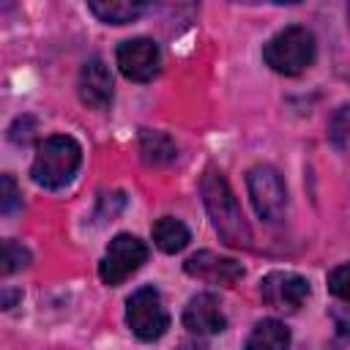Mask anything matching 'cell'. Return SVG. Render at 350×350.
Returning a JSON list of instances; mask_svg holds the SVG:
<instances>
[{
  "instance_id": "cell-1",
  "label": "cell",
  "mask_w": 350,
  "mask_h": 350,
  "mask_svg": "<svg viewBox=\"0 0 350 350\" xmlns=\"http://www.w3.org/2000/svg\"><path fill=\"white\" fill-rule=\"evenodd\" d=\"M200 191H202L205 211H208L211 224L219 232V238L232 249H252V241H254L252 230L241 213V205H238L227 178L219 170H208L200 180Z\"/></svg>"
},
{
  "instance_id": "cell-2",
  "label": "cell",
  "mask_w": 350,
  "mask_h": 350,
  "mask_svg": "<svg viewBox=\"0 0 350 350\" xmlns=\"http://www.w3.org/2000/svg\"><path fill=\"white\" fill-rule=\"evenodd\" d=\"M79 161H82L79 142L66 134H52L38 145L30 175L44 189H60L74 178V172L79 170Z\"/></svg>"
},
{
  "instance_id": "cell-3",
  "label": "cell",
  "mask_w": 350,
  "mask_h": 350,
  "mask_svg": "<svg viewBox=\"0 0 350 350\" xmlns=\"http://www.w3.org/2000/svg\"><path fill=\"white\" fill-rule=\"evenodd\" d=\"M314 36L312 30H306L304 25H290L284 30H279L262 49V57L265 63L276 71V74H284V77H295L301 74L304 68L312 66L314 60Z\"/></svg>"
},
{
  "instance_id": "cell-4",
  "label": "cell",
  "mask_w": 350,
  "mask_h": 350,
  "mask_svg": "<svg viewBox=\"0 0 350 350\" xmlns=\"http://www.w3.org/2000/svg\"><path fill=\"white\" fill-rule=\"evenodd\" d=\"M126 323L137 339L142 342L159 339L170 328V317L167 309L161 306V295L153 287H139L126 301Z\"/></svg>"
},
{
  "instance_id": "cell-5",
  "label": "cell",
  "mask_w": 350,
  "mask_h": 350,
  "mask_svg": "<svg viewBox=\"0 0 350 350\" xmlns=\"http://www.w3.org/2000/svg\"><path fill=\"white\" fill-rule=\"evenodd\" d=\"M246 186H249V197H252V205H254L260 219L273 224L284 216L287 191H284L282 175L273 167H268V164L252 167L249 175H246Z\"/></svg>"
},
{
  "instance_id": "cell-6",
  "label": "cell",
  "mask_w": 350,
  "mask_h": 350,
  "mask_svg": "<svg viewBox=\"0 0 350 350\" xmlns=\"http://www.w3.org/2000/svg\"><path fill=\"white\" fill-rule=\"evenodd\" d=\"M145 260H148V246L139 238L120 232L109 241V246L101 257V265H98V276L104 284L115 287V284L126 282Z\"/></svg>"
},
{
  "instance_id": "cell-7",
  "label": "cell",
  "mask_w": 350,
  "mask_h": 350,
  "mask_svg": "<svg viewBox=\"0 0 350 350\" xmlns=\"http://www.w3.org/2000/svg\"><path fill=\"white\" fill-rule=\"evenodd\" d=\"M260 295L271 309L298 312L309 295V282L293 271H273L260 282Z\"/></svg>"
},
{
  "instance_id": "cell-8",
  "label": "cell",
  "mask_w": 350,
  "mask_h": 350,
  "mask_svg": "<svg viewBox=\"0 0 350 350\" xmlns=\"http://www.w3.org/2000/svg\"><path fill=\"white\" fill-rule=\"evenodd\" d=\"M159 46L150 38H129L118 46V66L131 82H148L159 71Z\"/></svg>"
},
{
  "instance_id": "cell-9",
  "label": "cell",
  "mask_w": 350,
  "mask_h": 350,
  "mask_svg": "<svg viewBox=\"0 0 350 350\" xmlns=\"http://www.w3.org/2000/svg\"><path fill=\"white\" fill-rule=\"evenodd\" d=\"M183 271L194 279H202L208 284H235L243 276V265L232 257H219L213 252H197L183 262Z\"/></svg>"
},
{
  "instance_id": "cell-10",
  "label": "cell",
  "mask_w": 350,
  "mask_h": 350,
  "mask_svg": "<svg viewBox=\"0 0 350 350\" xmlns=\"http://www.w3.org/2000/svg\"><path fill=\"white\" fill-rule=\"evenodd\" d=\"M79 98L93 109H104L112 101V74L104 66V60L90 57L82 66V71H79Z\"/></svg>"
},
{
  "instance_id": "cell-11",
  "label": "cell",
  "mask_w": 350,
  "mask_h": 350,
  "mask_svg": "<svg viewBox=\"0 0 350 350\" xmlns=\"http://www.w3.org/2000/svg\"><path fill=\"white\" fill-rule=\"evenodd\" d=\"M183 325L191 334H219V331H224L227 320L221 314V306H219L216 295L197 293L183 309Z\"/></svg>"
},
{
  "instance_id": "cell-12",
  "label": "cell",
  "mask_w": 350,
  "mask_h": 350,
  "mask_svg": "<svg viewBox=\"0 0 350 350\" xmlns=\"http://www.w3.org/2000/svg\"><path fill=\"white\" fill-rule=\"evenodd\" d=\"M287 347H290V331L279 320H260L246 339V350H287Z\"/></svg>"
},
{
  "instance_id": "cell-13",
  "label": "cell",
  "mask_w": 350,
  "mask_h": 350,
  "mask_svg": "<svg viewBox=\"0 0 350 350\" xmlns=\"http://www.w3.org/2000/svg\"><path fill=\"white\" fill-rule=\"evenodd\" d=\"M189 230H186V224L183 221H178V219H172V216H161L156 224H153V243L161 249V252H167V254H175V252H180L186 243H189Z\"/></svg>"
},
{
  "instance_id": "cell-14",
  "label": "cell",
  "mask_w": 350,
  "mask_h": 350,
  "mask_svg": "<svg viewBox=\"0 0 350 350\" xmlns=\"http://www.w3.org/2000/svg\"><path fill=\"white\" fill-rule=\"evenodd\" d=\"M139 150L148 164H170L178 153L175 142L164 131H150V129H145L139 134Z\"/></svg>"
},
{
  "instance_id": "cell-15",
  "label": "cell",
  "mask_w": 350,
  "mask_h": 350,
  "mask_svg": "<svg viewBox=\"0 0 350 350\" xmlns=\"http://www.w3.org/2000/svg\"><path fill=\"white\" fill-rule=\"evenodd\" d=\"M88 8L107 25H126L137 19L145 5L142 3H123V0H107V3H88Z\"/></svg>"
},
{
  "instance_id": "cell-16",
  "label": "cell",
  "mask_w": 350,
  "mask_h": 350,
  "mask_svg": "<svg viewBox=\"0 0 350 350\" xmlns=\"http://www.w3.org/2000/svg\"><path fill=\"white\" fill-rule=\"evenodd\" d=\"M30 262V252L22 246V243H16V241H3V265H0V271H3V276H8V273H14V271H19V268H25Z\"/></svg>"
},
{
  "instance_id": "cell-17",
  "label": "cell",
  "mask_w": 350,
  "mask_h": 350,
  "mask_svg": "<svg viewBox=\"0 0 350 350\" xmlns=\"http://www.w3.org/2000/svg\"><path fill=\"white\" fill-rule=\"evenodd\" d=\"M328 137H331V142L339 145V148L350 142V104H345V107H339V109L334 112V118H331V123H328Z\"/></svg>"
},
{
  "instance_id": "cell-18",
  "label": "cell",
  "mask_w": 350,
  "mask_h": 350,
  "mask_svg": "<svg viewBox=\"0 0 350 350\" xmlns=\"http://www.w3.org/2000/svg\"><path fill=\"white\" fill-rule=\"evenodd\" d=\"M328 290L336 298L350 301V262H345V265H339V268H334L328 273Z\"/></svg>"
},
{
  "instance_id": "cell-19",
  "label": "cell",
  "mask_w": 350,
  "mask_h": 350,
  "mask_svg": "<svg viewBox=\"0 0 350 350\" xmlns=\"http://www.w3.org/2000/svg\"><path fill=\"white\" fill-rule=\"evenodd\" d=\"M3 200H0V211L8 216V213H14L19 205H22V194H19V189H16V183H14V178L5 172L3 175V194H0Z\"/></svg>"
},
{
  "instance_id": "cell-20",
  "label": "cell",
  "mask_w": 350,
  "mask_h": 350,
  "mask_svg": "<svg viewBox=\"0 0 350 350\" xmlns=\"http://www.w3.org/2000/svg\"><path fill=\"white\" fill-rule=\"evenodd\" d=\"M33 131H36V120L33 118H16L14 126H11V131H8V137L16 145H27L33 139Z\"/></svg>"
},
{
  "instance_id": "cell-21",
  "label": "cell",
  "mask_w": 350,
  "mask_h": 350,
  "mask_svg": "<svg viewBox=\"0 0 350 350\" xmlns=\"http://www.w3.org/2000/svg\"><path fill=\"white\" fill-rule=\"evenodd\" d=\"M16 298H19V293H3V306H5V309H11Z\"/></svg>"
}]
</instances>
